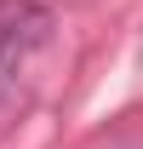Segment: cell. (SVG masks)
Here are the masks:
<instances>
[{"mask_svg": "<svg viewBox=\"0 0 143 149\" xmlns=\"http://www.w3.org/2000/svg\"><path fill=\"white\" fill-rule=\"evenodd\" d=\"M52 35V6L46 0H0V92L17 80L29 52H40Z\"/></svg>", "mask_w": 143, "mask_h": 149, "instance_id": "cell-1", "label": "cell"}]
</instances>
